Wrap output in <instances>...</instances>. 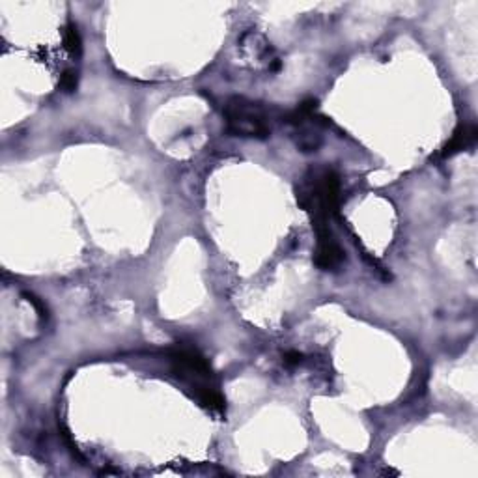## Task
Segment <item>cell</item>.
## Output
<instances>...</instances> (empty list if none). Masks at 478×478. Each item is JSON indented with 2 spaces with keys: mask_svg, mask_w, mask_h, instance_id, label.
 <instances>
[{
  "mask_svg": "<svg viewBox=\"0 0 478 478\" xmlns=\"http://www.w3.org/2000/svg\"><path fill=\"white\" fill-rule=\"evenodd\" d=\"M303 180L297 202L310 215L314 230L329 228V219L340 206V177L333 169H312Z\"/></svg>",
  "mask_w": 478,
  "mask_h": 478,
  "instance_id": "1",
  "label": "cell"
},
{
  "mask_svg": "<svg viewBox=\"0 0 478 478\" xmlns=\"http://www.w3.org/2000/svg\"><path fill=\"white\" fill-rule=\"evenodd\" d=\"M226 131L232 137L243 138H263L269 137L271 125H269L268 112L260 103H254L247 98H232L226 101L223 109Z\"/></svg>",
  "mask_w": 478,
  "mask_h": 478,
  "instance_id": "2",
  "label": "cell"
},
{
  "mask_svg": "<svg viewBox=\"0 0 478 478\" xmlns=\"http://www.w3.org/2000/svg\"><path fill=\"white\" fill-rule=\"evenodd\" d=\"M316 236H318V243H316L314 263L320 269L333 271V269H336L344 262V258H346L344 250L340 249V245L333 237L331 228L318 230Z\"/></svg>",
  "mask_w": 478,
  "mask_h": 478,
  "instance_id": "3",
  "label": "cell"
},
{
  "mask_svg": "<svg viewBox=\"0 0 478 478\" xmlns=\"http://www.w3.org/2000/svg\"><path fill=\"white\" fill-rule=\"evenodd\" d=\"M477 137H478L477 125L461 124L458 129L454 131L450 140L445 144V148H443V151H441V155H443V157H452V155H456V153H459V151L471 148V146L477 142Z\"/></svg>",
  "mask_w": 478,
  "mask_h": 478,
  "instance_id": "4",
  "label": "cell"
},
{
  "mask_svg": "<svg viewBox=\"0 0 478 478\" xmlns=\"http://www.w3.org/2000/svg\"><path fill=\"white\" fill-rule=\"evenodd\" d=\"M64 47L72 56H79L83 53V41H80V34L75 25H67L64 30Z\"/></svg>",
  "mask_w": 478,
  "mask_h": 478,
  "instance_id": "5",
  "label": "cell"
},
{
  "mask_svg": "<svg viewBox=\"0 0 478 478\" xmlns=\"http://www.w3.org/2000/svg\"><path fill=\"white\" fill-rule=\"evenodd\" d=\"M77 85H79V75H77V72L67 69V72L62 73V77H60V88H62L64 92H75V90H77Z\"/></svg>",
  "mask_w": 478,
  "mask_h": 478,
  "instance_id": "6",
  "label": "cell"
},
{
  "mask_svg": "<svg viewBox=\"0 0 478 478\" xmlns=\"http://www.w3.org/2000/svg\"><path fill=\"white\" fill-rule=\"evenodd\" d=\"M25 297H27L28 303H32L34 308L38 310V314H40L41 320H47V316H49V310H47L45 303L41 301L40 297H36L34 294H25Z\"/></svg>",
  "mask_w": 478,
  "mask_h": 478,
  "instance_id": "7",
  "label": "cell"
},
{
  "mask_svg": "<svg viewBox=\"0 0 478 478\" xmlns=\"http://www.w3.org/2000/svg\"><path fill=\"white\" fill-rule=\"evenodd\" d=\"M301 360H303V355L299 354V351H286V354H284V362H286V365H290V367L299 365Z\"/></svg>",
  "mask_w": 478,
  "mask_h": 478,
  "instance_id": "8",
  "label": "cell"
}]
</instances>
